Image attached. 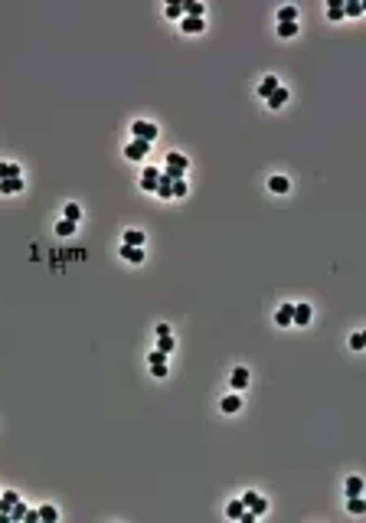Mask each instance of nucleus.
Wrapping results in <instances>:
<instances>
[{
	"instance_id": "423d86ee",
	"label": "nucleus",
	"mask_w": 366,
	"mask_h": 523,
	"mask_svg": "<svg viewBox=\"0 0 366 523\" xmlns=\"http://www.w3.org/2000/svg\"><path fill=\"white\" fill-rule=\"evenodd\" d=\"M310 318H314V307H310V304H294L291 324H301V327H307V324H310Z\"/></svg>"
},
{
	"instance_id": "f8f14e48",
	"label": "nucleus",
	"mask_w": 366,
	"mask_h": 523,
	"mask_svg": "<svg viewBox=\"0 0 366 523\" xmlns=\"http://www.w3.org/2000/svg\"><path fill=\"white\" fill-rule=\"evenodd\" d=\"M268 190H272V193H288V190H291V183H288V177L275 174L272 180H268Z\"/></svg>"
},
{
	"instance_id": "4be33fe9",
	"label": "nucleus",
	"mask_w": 366,
	"mask_h": 523,
	"mask_svg": "<svg viewBox=\"0 0 366 523\" xmlns=\"http://www.w3.org/2000/svg\"><path fill=\"white\" fill-rule=\"evenodd\" d=\"M20 177V164H0V180H13Z\"/></svg>"
},
{
	"instance_id": "6e6552de",
	"label": "nucleus",
	"mask_w": 366,
	"mask_h": 523,
	"mask_svg": "<svg viewBox=\"0 0 366 523\" xmlns=\"http://www.w3.org/2000/svg\"><path fill=\"white\" fill-rule=\"evenodd\" d=\"M118 255H121L124 262H131V265H141V262H144V252H141V249H134V245H121Z\"/></svg>"
},
{
	"instance_id": "7c9ffc66",
	"label": "nucleus",
	"mask_w": 366,
	"mask_h": 523,
	"mask_svg": "<svg viewBox=\"0 0 366 523\" xmlns=\"http://www.w3.org/2000/svg\"><path fill=\"white\" fill-rule=\"evenodd\" d=\"M327 17H330V20H343V4H340V0H330Z\"/></svg>"
},
{
	"instance_id": "cd10ccee",
	"label": "nucleus",
	"mask_w": 366,
	"mask_h": 523,
	"mask_svg": "<svg viewBox=\"0 0 366 523\" xmlns=\"http://www.w3.org/2000/svg\"><path fill=\"white\" fill-rule=\"evenodd\" d=\"M164 17H167V20H180L183 17V4H167V7H164Z\"/></svg>"
},
{
	"instance_id": "ddd939ff",
	"label": "nucleus",
	"mask_w": 366,
	"mask_h": 523,
	"mask_svg": "<svg viewBox=\"0 0 366 523\" xmlns=\"http://www.w3.org/2000/svg\"><path fill=\"white\" fill-rule=\"evenodd\" d=\"M291 314H294V304H281L278 314H275V324H278V327H288V324H291Z\"/></svg>"
},
{
	"instance_id": "9d476101",
	"label": "nucleus",
	"mask_w": 366,
	"mask_h": 523,
	"mask_svg": "<svg viewBox=\"0 0 366 523\" xmlns=\"http://www.w3.org/2000/svg\"><path fill=\"white\" fill-rule=\"evenodd\" d=\"M278 85H281L278 75H265V79H262V85H258V98H268V95H272Z\"/></svg>"
},
{
	"instance_id": "39448f33",
	"label": "nucleus",
	"mask_w": 366,
	"mask_h": 523,
	"mask_svg": "<svg viewBox=\"0 0 366 523\" xmlns=\"http://www.w3.org/2000/svg\"><path fill=\"white\" fill-rule=\"evenodd\" d=\"M157 180H161V170H157V167H144V174H141V190H144V193H154V190H157Z\"/></svg>"
},
{
	"instance_id": "f257e3e1",
	"label": "nucleus",
	"mask_w": 366,
	"mask_h": 523,
	"mask_svg": "<svg viewBox=\"0 0 366 523\" xmlns=\"http://www.w3.org/2000/svg\"><path fill=\"white\" fill-rule=\"evenodd\" d=\"M157 134H161V131H157V125H150V121H134V125H131V137H137V141H157Z\"/></svg>"
},
{
	"instance_id": "aec40b11",
	"label": "nucleus",
	"mask_w": 366,
	"mask_h": 523,
	"mask_svg": "<svg viewBox=\"0 0 366 523\" xmlns=\"http://www.w3.org/2000/svg\"><path fill=\"white\" fill-rule=\"evenodd\" d=\"M347 510L353 513V517H360V513H366V500L356 494V497H350V504H347Z\"/></svg>"
},
{
	"instance_id": "7ed1b4c3",
	"label": "nucleus",
	"mask_w": 366,
	"mask_h": 523,
	"mask_svg": "<svg viewBox=\"0 0 366 523\" xmlns=\"http://www.w3.org/2000/svg\"><path fill=\"white\" fill-rule=\"evenodd\" d=\"M147 150H150L147 141H137V137H131V144L124 147V157H128V161H141V157H147Z\"/></svg>"
},
{
	"instance_id": "4468645a",
	"label": "nucleus",
	"mask_w": 366,
	"mask_h": 523,
	"mask_svg": "<svg viewBox=\"0 0 366 523\" xmlns=\"http://www.w3.org/2000/svg\"><path fill=\"white\" fill-rule=\"evenodd\" d=\"M219 409H223L226 415H232V412H239V409H242V399H239V396H226L223 402H219Z\"/></svg>"
},
{
	"instance_id": "473e14b6",
	"label": "nucleus",
	"mask_w": 366,
	"mask_h": 523,
	"mask_svg": "<svg viewBox=\"0 0 366 523\" xmlns=\"http://www.w3.org/2000/svg\"><path fill=\"white\" fill-rule=\"evenodd\" d=\"M347 494H350V497L363 494V481H360V478H347Z\"/></svg>"
},
{
	"instance_id": "2eb2a0df",
	"label": "nucleus",
	"mask_w": 366,
	"mask_h": 523,
	"mask_svg": "<svg viewBox=\"0 0 366 523\" xmlns=\"http://www.w3.org/2000/svg\"><path fill=\"white\" fill-rule=\"evenodd\" d=\"M17 500H20L17 491H4V494H0V513H10V507L17 504Z\"/></svg>"
},
{
	"instance_id": "393cba45",
	"label": "nucleus",
	"mask_w": 366,
	"mask_h": 523,
	"mask_svg": "<svg viewBox=\"0 0 366 523\" xmlns=\"http://www.w3.org/2000/svg\"><path fill=\"white\" fill-rule=\"evenodd\" d=\"M242 510H245L242 500H232V504L226 507V517H229V520H239V517H242Z\"/></svg>"
},
{
	"instance_id": "f03ea898",
	"label": "nucleus",
	"mask_w": 366,
	"mask_h": 523,
	"mask_svg": "<svg viewBox=\"0 0 366 523\" xmlns=\"http://www.w3.org/2000/svg\"><path fill=\"white\" fill-rule=\"evenodd\" d=\"M239 500H242V504H245L248 510L255 513V517H262V513L268 510V500L262 497V494H255V491H245V494H242V497H239Z\"/></svg>"
},
{
	"instance_id": "f3484780",
	"label": "nucleus",
	"mask_w": 366,
	"mask_h": 523,
	"mask_svg": "<svg viewBox=\"0 0 366 523\" xmlns=\"http://www.w3.org/2000/svg\"><path fill=\"white\" fill-rule=\"evenodd\" d=\"M121 245H134V249H141V245H144V232L141 229H128V232H124V242Z\"/></svg>"
},
{
	"instance_id": "dca6fc26",
	"label": "nucleus",
	"mask_w": 366,
	"mask_h": 523,
	"mask_svg": "<svg viewBox=\"0 0 366 523\" xmlns=\"http://www.w3.org/2000/svg\"><path fill=\"white\" fill-rule=\"evenodd\" d=\"M154 193L161 196V199H170V196H174V180L161 177V180H157V190H154Z\"/></svg>"
},
{
	"instance_id": "6ab92c4d",
	"label": "nucleus",
	"mask_w": 366,
	"mask_h": 523,
	"mask_svg": "<svg viewBox=\"0 0 366 523\" xmlns=\"http://www.w3.org/2000/svg\"><path fill=\"white\" fill-rule=\"evenodd\" d=\"M62 219H69V223H79V219H82L79 203H66V206H62Z\"/></svg>"
},
{
	"instance_id": "412c9836",
	"label": "nucleus",
	"mask_w": 366,
	"mask_h": 523,
	"mask_svg": "<svg viewBox=\"0 0 366 523\" xmlns=\"http://www.w3.org/2000/svg\"><path fill=\"white\" fill-rule=\"evenodd\" d=\"M278 23H298V10H294V7H281V10H278Z\"/></svg>"
},
{
	"instance_id": "20e7f679",
	"label": "nucleus",
	"mask_w": 366,
	"mask_h": 523,
	"mask_svg": "<svg viewBox=\"0 0 366 523\" xmlns=\"http://www.w3.org/2000/svg\"><path fill=\"white\" fill-rule=\"evenodd\" d=\"M147 367H150L154 376H167V353H161V350L147 353Z\"/></svg>"
},
{
	"instance_id": "c756f323",
	"label": "nucleus",
	"mask_w": 366,
	"mask_h": 523,
	"mask_svg": "<svg viewBox=\"0 0 366 523\" xmlns=\"http://www.w3.org/2000/svg\"><path fill=\"white\" fill-rule=\"evenodd\" d=\"M363 13V4L360 0H350V4H343V17H360Z\"/></svg>"
},
{
	"instance_id": "b1692460",
	"label": "nucleus",
	"mask_w": 366,
	"mask_h": 523,
	"mask_svg": "<svg viewBox=\"0 0 366 523\" xmlns=\"http://www.w3.org/2000/svg\"><path fill=\"white\" fill-rule=\"evenodd\" d=\"M75 229H79V223H69V219H59V223H56L59 236H75Z\"/></svg>"
},
{
	"instance_id": "a878e982",
	"label": "nucleus",
	"mask_w": 366,
	"mask_h": 523,
	"mask_svg": "<svg viewBox=\"0 0 366 523\" xmlns=\"http://www.w3.org/2000/svg\"><path fill=\"white\" fill-rule=\"evenodd\" d=\"M39 520H46V523H56V520H59V510H56V507H49V504H46V507H39Z\"/></svg>"
},
{
	"instance_id": "e433bc0d",
	"label": "nucleus",
	"mask_w": 366,
	"mask_h": 523,
	"mask_svg": "<svg viewBox=\"0 0 366 523\" xmlns=\"http://www.w3.org/2000/svg\"><path fill=\"white\" fill-rule=\"evenodd\" d=\"M186 180H174V196H186Z\"/></svg>"
},
{
	"instance_id": "72a5a7b5",
	"label": "nucleus",
	"mask_w": 366,
	"mask_h": 523,
	"mask_svg": "<svg viewBox=\"0 0 366 523\" xmlns=\"http://www.w3.org/2000/svg\"><path fill=\"white\" fill-rule=\"evenodd\" d=\"M10 520H26V504L23 500H17V504L10 507Z\"/></svg>"
},
{
	"instance_id": "9b49d317",
	"label": "nucleus",
	"mask_w": 366,
	"mask_h": 523,
	"mask_svg": "<svg viewBox=\"0 0 366 523\" xmlns=\"http://www.w3.org/2000/svg\"><path fill=\"white\" fill-rule=\"evenodd\" d=\"M265 101H268V108H281V105L288 101V88H285V85H278V88H275V92L265 98Z\"/></svg>"
},
{
	"instance_id": "a211bd4d",
	"label": "nucleus",
	"mask_w": 366,
	"mask_h": 523,
	"mask_svg": "<svg viewBox=\"0 0 366 523\" xmlns=\"http://www.w3.org/2000/svg\"><path fill=\"white\" fill-rule=\"evenodd\" d=\"M23 190V177H13V180H0V193H20Z\"/></svg>"
},
{
	"instance_id": "5701e85b",
	"label": "nucleus",
	"mask_w": 366,
	"mask_h": 523,
	"mask_svg": "<svg viewBox=\"0 0 366 523\" xmlns=\"http://www.w3.org/2000/svg\"><path fill=\"white\" fill-rule=\"evenodd\" d=\"M167 164H170V167H190V161H186V157L180 154V150H170V154H167Z\"/></svg>"
},
{
	"instance_id": "1a4fd4ad",
	"label": "nucleus",
	"mask_w": 366,
	"mask_h": 523,
	"mask_svg": "<svg viewBox=\"0 0 366 523\" xmlns=\"http://www.w3.org/2000/svg\"><path fill=\"white\" fill-rule=\"evenodd\" d=\"M203 26H206V23H203V20H196V17H183V20H180V30H183V33H190V36L203 33Z\"/></svg>"
},
{
	"instance_id": "bb28decb",
	"label": "nucleus",
	"mask_w": 366,
	"mask_h": 523,
	"mask_svg": "<svg viewBox=\"0 0 366 523\" xmlns=\"http://www.w3.org/2000/svg\"><path fill=\"white\" fill-rule=\"evenodd\" d=\"M183 13H186V17H196V20H203L206 7H203V4H183Z\"/></svg>"
},
{
	"instance_id": "f704fd0d",
	"label": "nucleus",
	"mask_w": 366,
	"mask_h": 523,
	"mask_svg": "<svg viewBox=\"0 0 366 523\" xmlns=\"http://www.w3.org/2000/svg\"><path fill=\"white\" fill-rule=\"evenodd\" d=\"M157 350H161V353H170V350H174V337H170V334H164L161 340H157Z\"/></svg>"
},
{
	"instance_id": "0eeeda50",
	"label": "nucleus",
	"mask_w": 366,
	"mask_h": 523,
	"mask_svg": "<svg viewBox=\"0 0 366 523\" xmlns=\"http://www.w3.org/2000/svg\"><path fill=\"white\" fill-rule=\"evenodd\" d=\"M229 386L236 389V392H242V389L248 386V370H245V367H236V370L229 373Z\"/></svg>"
},
{
	"instance_id": "c85d7f7f",
	"label": "nucleus",
	"mask_w": 366,
	"mask_h": 523,
	"mask_svg": "<svg viewBox=\"0 0 366 523\" xmlns=\"http://www.w3.org/2000/svg\"><path fill=\"white\" fill-rule=\"evenodd\" d=\"M183 174H186L183 167H170V164L161 170V177H167V180H183Z\"/></svg>"
},
{
	"instance_id": "2f4dec72",
	"label": "nucleus",
	"mask_w": 366,
	"mask_h": 523,
	"mask_svg": "<svg viewBox=\"0 0 366 523\" xmlns=\"http://www.w3.org/2000/svg\"><path fill=\"white\" fill-rule=\"evenodd\" d=\"M298 33V23H278V36L281 39H291Z\"/></svg>"
},
{
	"instance_id": "c9c22d12",
	"label": "nucleus",
	"mask_w": 366,
	"mask_h": 523,
	"mask_svg": "<svg viewBox=\"0 0 366 523\" xmlns=\"http://www.w3.org/2000/svg\"><path fill=\"white\" fill-rule=\"evenodd\" d=\"M350 347H353V350H363L366 347V334H363V330H356V334L350 337Z\"/></svg>"
}]
</instances>
